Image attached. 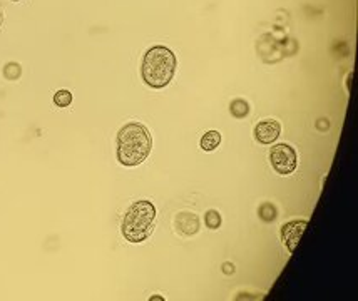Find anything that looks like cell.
Wrapping results in <instances>:
<instances>
[{"label": "cell", "mask_w": 358, "mask_h": 301, "mask_svg": "<svg viewBox=\"0 0 358 301\" xmlns=\"http://www.w3.org/2000/svg\"><path fill=\"white\" fill-rule=\"evenodd\" d=\"M152 149V137L141 122H129L118 134V161L122 166L134 167L148 159Z\"/></svg>", "instance_id": "obj_1"}, {"label": "cell", "mask_w": 358, "mask_h": 301, "mask_svg": "<svg viewBox=\"0 0 358 301\" xmlns=\"http://www.w3.org/2000/svg\"><path fill=\"white\" fill-rule=\"evenodd\" d=\"M176 72V55L164 45L151 47L144 54L141 74L149 87L162 89L173 81Z\"/></svg>", "instance_id": "obj_2"}, {"label": "cell", "mask_w": 358, "mask_h": 301, "mask_svg": "<svg viewBox=\"0 0 358 301\" xmlns=\"http://www.w3.org/2000/svg\"><path fill=\"white\" fill-rule=\"evenodd\" d=\"M156 214V208H154L151 201H136L134 204L129 206V209L124 214L122 224H120L122 236L129 243L146 241L154 231Z\"/></svg>", "instance_id": "obj_3"}, {"label": "cell", "mask_w": 358, "mask_h": 301, "mask_svg": "<svg viewBox=\"0 0 358 301\" xmlns=\"http://www.w3.org/2000/svg\"><path fill=\"white\" fill-rule=\"evenodd\" d=\"M269 163H271L274 172L281 176H288L297 169V151L288 144H276L269 151Z\"/></svg>", "instance_id": "obj_4"}, {"label": "cell", "mask_w": 358, "mask_h": 301, "mask_svg": "<svg viewBox=\"0 0 358 301\" xmlns=\"http://www.w3.org/2000/svg\"><path fill=\"white\" fill-rule=\"evenodd\" d=\"M308 221L306 219H293L281 226V241L288 253H293L297 249L301 234L305 233Z\"/></svg>", "instance_id": "obj_5"}, {"label": "cell", "mask_w": 358, "mask_h": 301, "mask_svg": "<svg viewBox=\"0 0 358 301\" xmlns=\"http://www.w3.org/2000/svg\"><path fill=\"white\" fill-rule=\"evenodd\" d=\"M281 136V126L278 121L268 119V121L258 122L255 127V139L260 144H273Z\"/></svg>", "instance_id": "obj_6"}, {"label": "cell", "mask_w": 358, "mask_h": 301, "mask_svg": "<svg viewBox=\"0 0 358 301\" xmlns=\"http://www.w3.org/2000/svg\"><path fill=\"white\" fill-rule=\"evenodd\" d=\"M176 228L181 234L191 236L199 231V219L193 213H179L176 218Z\"/></svg>", "instance_id": "obj_7"}, {"label": "cell", "mask_w": 358, "mask_h": 301, "mask_svg": "<svg viewBox=\"0 0 358 301\" xmlns=\"http://www.w3.org/2000/svg\"><path fill=\"white\" fill-rule=\"evenodd\" d=\"M219 144H221V134H219L218 131H208L201 139V147H203V151H206V152L214 151Z\"/></svg>", "instance_id": "obj_8"}, {"label": "cell", "mask_w": 358, "mask_h": 301, "mask_svg": "<svg viewBox=\"0 0 358 301\" xmlns=\"http://www.w3.org/2000/svg\"><path fill=\"white\" fill-rule=\"evenodd\" d=\"M249 112V106L246 101H243V99H236V101L231 102V114L235 115V117H246Z\"/></svg>", "instance_id": "obj_9"}, {"label": "cell", "mask_w": 358, "mask_h": 301, "mask_svg": "<svg viewBox=\"0 0 358 301\" xmlns=\"http://www.w3.org/2000/svg\"><path fill=\"white\" fill-rule=\"evenodd\" d=\"M54 104L57 107H69L72 104V94L67 89H60L54 94Z\"/></svg>", "instance_id": "obj_10"}, {"label": "cell", "mask_w": 358, "mask_h": 301, "mask_svg": "<svg viewBox=\"0 0 358 301\" xmlns=\"http://www.w3.org/2000/svg\"><path fill=\"white\" fill-rule=\"evenodd\" d=\"M20 74H22V69H20V65H19V64H15V62L7 64V65H5V69H3V76H5L9 81L19 79Z\"/></svg>", "instance_id": "obj_11"}, {"label": "cell", "mask_w": 358, "mask_h": 301, "mask_svg": "<svg viewBox=\"0 0 358 301\" xmlns=\"http://www.w3.org/2000/svg\"><path fill=\"white\" fill-rule=\"evenodd\" d=\"M206 224L209 229H218L221 224V216L218 214V211H208L206 213Z\"/></svg>", "instance_id": "obj_12"}, {"label": "cell", "mask_w": 358, "mask_h": 301, "mask_svg": "<svg viewBox=\"0 0 358 301\" xmlns=\"http://www.w3.org/2000/svg\"><path fill=\"white\" fill-rule=\"evenodd\" d=\"M0 22H2V15H0Z\"/></svg>", "instance_id": "obj_13"}, {"label": "cell", "mask_w": 358, "mask_h": 301, "mask_svg": "<svg viewBox=\"0 0 358 301\" xmlns=\"http://www.w3.org/2000/svg\"><path fill=\"white\" fill-rule=\"evenodd\" d=\"M14 2H19V0H14Z\"/></svg>", "instance_id": "obj_14"}]
</instances>
